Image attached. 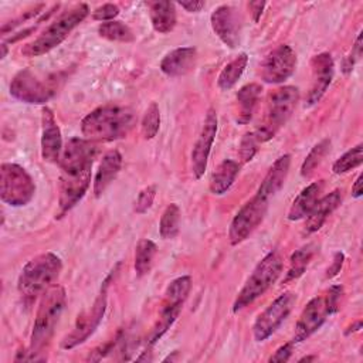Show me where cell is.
Instances as JSON below:
<instances>
[{"label": "cell", "mask_w": 363, "mask_h": 363, "mask_svg": "<svg viewBox=\"0 0 363 363\" xmlns=\"http://www.w3.org/2000/svg\"><path fill=\"white\" fill-rule=\"evenodd\" d=\"M95 156L96 146L88 139L71 138L65 145L60 160L58 217L68 213L85 196Z\"/></svg>", "instance_id": "cell-1"}, {"label": "cell", "mask_w": 363, "mask_h": 363, "mask_svg": "<svg viewBox=\"0 0 363 363\" xmlns=\"http://www.w3.org/2000/svg\"><path fill=\"white\" fill-rule=\"evenodd\" d=\"M136 123L135 112L123 105H104L81 121V132L91 142H111L125 138Z\"/></svg>", "instance_id": "cell-2"}, {"label": "cell", "mask_w": 363, "mask_h": 363, "mask_svg": "<svg viewBox=\"0 0 363 363\" xmlns=\"http://www.w3.org/2000/svg\"><path fill=\"white\" fill-rule=\"evenodd\" d=\"M61 269L62 261L54 252H43L31 258L18 275L17 288L20 295L27 301L43 295L58 279Z\"/></svg>", "instance_id": "cell-3"}, {"label": "cell", "mask_w": 363, "mask_h": 363, "mask_svg": "<svg viewBox=\"0 0 363 363\" xmlns=\"http://www.w3.org/2000/svg\"><path fill=\"white\" fill-rule=\"evenodd\" d=\"M299 101V89L292 85H285L269 92L264 118L254 130L259 143L272 139L278 130L291 118Z\"/></svg>", "instance_id": "cell-4"}, {"label": "cell", "mask_w": 363, "mask_h": 363, "mask_svg": "<svg viewBox=\"0 0 363 363\" xmlns=\"http://www.w3.org/2000/svg\"><path fill=\"white\" fill-rule=\"evenodd\" d=\"M67 302L65 289L60 285L51 286L47 292L43 294L40 306L37 309L35 320L33 325V332L30 337V350L40 352L48 345L55 325L58 323Z\"/></svg>", "instance_id": "cell-5"}, {"label": "cell", "mask_w": 363, "mask_h": 363, "mask_svg": "<svg viewBox=\"0 0 363 363\" xmlns=\"http://www.w3.org/2000/svg\"><path fill=\"white\" fill-rule=\"evenodd\" d=\"M88 13L89 9L85 3L75 4L69 10L64 11L57 20H54L34 41L24 45L21 52L27 57H38L51 51L52 48L60 45L77 26H79L85 20Z\"/></svg>", "instance_id": "cell-6"}, {"label": "cell", "mask_w": 363, "mask_h": 363, "mask_svg": "<svg viewBox=\"0 0 363 363\" xmlns=\"http://www.w3.org/2000/svg\"><path fill=\"white\" fill-rule=\"evenodd\" d=\"M282 272V258L278 251L268 252L254 268L244 286L238 292L234 303L233 312H238L252 303L257 298H259Z\"/></svg>", "instance_id": "cell-7"}, {"label": "cell", "mask_w": 363, "mask_h": 363, "mask_svg": "<svg viewBox=\"0 0 363 363\" xmlns=\"http://www.w3.org/2000/svg\"><path fill=\"white\" fill-rule=\"evenodd\" d=\"M35 193V183L30 173L17 163L0 166V199L11 207L28 204Z\"/></svg>", "instance_id": "cell-8"}, {"label": "cell", "mask_w": 363, "mask_h": 363, "mask_svg": "<svg viewBox=\"0 0 363 363\" xmlns=\"http://www.w3.org/2000/svg\"><path fill=\"white\" fill-rule=\"evenodd\" d=\"M111 278H112V274L102 282L101 291H99L98 296L95 298L94 303L86 311H84L81 315H78L72 330L61 340L62 349H72V347L84 343L99 326V323L105 315V309H106L108 285H109Z\"/></svg>", "instance_id": "cell-9"}, {"label": "cell", "mask_w": 363, "mask_h": 363, "mask_svg": "<svg viewBox=\"0 0 363 363\" xmlns=\"http://www.w3.org/2000/svg\"><path fill=\"white\" fill-rule=\"evenodd\" d=\"M55 94L54 79H41L30 68L18 71L10 82V95L26 104L43 105Z\"/></svg>", "instance_id": "cell-10"}, {"label": "cell", "mask_w": 363, "mask_h": 363, "mask_svg": "<svg viewBox=\"0 0 363 363\" xmlns=\"http://www.w3.org/2000/svg\"><path fill=\"white\" fill-rule=\"evenodd\" d=\"M268 210V200L255 194L248 200L234 216L230 228L228 240L231 245H238L245 241L250 234L262 223Z\"/></svg>", "instance_id": "cell-11"}, {"label": "cell", "mask_w": 363, "mask_h": 363, "mask_svg": "<svg viewBox=\"0 0 363 363\" xmlns=\"http://www.w3.org/2000/svg\"><path fill=\"white\" fill-rule=\"evenodd\" d=\"M295 301V294L285 292L279 295L264 312H261L252 326L254 339L257 342H264L268 339L291 313Z\"/></svg>", "instance_id": "cell-12"}, {"label": "cell", "mask_w": 363, "mask_h": 363, "mask_svg": "<svg viewBox=\"0 0 363 363\" xmlns=\"http://www.w3.org/2000/svg\"><path fill=\"white\" fill-rule=\"evenodd\" d=\"M336 311L330 306L326 294L312 298L299 315V319L295 325L292 342L299 343V342H303L305 339H308Z\"/></svg>", "instance_id": "cell-13"}, {"label": "cell", "mask_w": 363, "mask_h": 363, "mask_svg": "<svg viewBox=\"0 0 363 363\" xmlns=\"http://www.w3.org/2000/svg\"><path fill=\"white\" fill-rule=\"evenodd\" d=\"M295 51L289 45L281 44L265 57L261 65V77L268 84H281L295 72Z\"/></svg>", "instance_id": "cell-14"}, {"label": "cell", "mask_w": 363, "mask_h": 363, "mask_svg": "<svg viewBox=\"0 0 363 363\" xmlns=\"http://www.w3.org/2000/svg\"><path fill=\"white\" fill-rule=\"evenodd\" d=\"M217 125H218L217 112L213 108H210L206 113L203 126L200 129V133L191 150V170L196 179H200L207 169L210 150L217 135Z\"/></svg>", "instance_id": "cell-15"}, {"label": "cell", "mask_w": 363, "mask_h": 363, "mask_svg": "<svg viewBox=\"0 0 363 363\" xmlns=\"http://www.w3.org/2000/svg\"><path fill=\"white\" fill-rule=\"evenodd\" d=\"M311 86L306 94L305 106H313L320 101V98L325 95L328 86L332 82L333 72H335V64L333 58L329 52H320L316 54L311 60Z\"/></svg>", "instance_id": "cell-16"}, {"label": "cell", "mask_w": 363, "mask_h": 363, "mask_svg": "<svg viewBox=\"0 0 363 363\" xmlns=\"http://www.w3.org/2000/svg\"><path fill=\"white\" fill-rule=\"evenodd\" d=\"M211 28L216 35L228 47L235 48L240 44L241 18L233 6H218L210 17Z\"/></svg>", "instance_id": "cell-17"}, {"label": "cell", "mask_w": 363, "mask_h": 363, "mask_svg": "<svg viewBox=\"0 0 363 363\" xmlns=\"http://www.w3.org/2000/svg\"><path fill=\"white\" fill-rule=\"evenodd\" d=\"M62 152L61 130L54 112L44 106L41 109V157L48 163H60Z\"/></svg>", "instance_id": "cell-18"}, {"label": "cell", "mask_w": 363, "mask_h": 363, "mask_svg": "<svg viewBox=\"0 0 363 363\" xmlns=\"http://www.w3.org/2000/svg\"><path fill=\"white\" fill-rule=\"evenodd\" d=\"M197 60L194 47H179L169 51L160 61V71L167 77H182L190 72Z\"/></svg>", "instance_id": "cell-19"}, {"label": "cell", "mask_w": 363, "mask_h": 363, "mask_svg": "<svg viewBox=\"0 0 363 363\" xmlns=\"http://www.w3.org/2000/svg\"><path fill=\"white\" fill-rule=\"evenodd\" d=\"M342 200V191L340 190H333L323 197H320L313 208L309 211L305 220V227H303V234L309 235L315 231H318L326 218L336 210V207L340 204Z\"/></svg>", "instance_id": "cell-20"}, {"label": "cell", "mask_w": 363, "mask_h": 363, "mask_svg": "<svg viewBox=\"0 0 363 363\" xmlns=\"http://www.w3.org/2000/svg\"><path fill=\"white\" fill-rule=\"evenodd\" d=\"M122 167V155L113 149L106 152L101 163L98 166V170L94 177V194L95 197H99L104 194V191L108 189V186L116 179Z\"/></svg>", "instance_id": "cell-21"}, {"label": "cell", "mask_w": 363, "mask_h": 363, "mask_svg": "<svg viewBox=\"0 0 363 363\" xmlns=\"http://www.w3.org/2000/svg\"><path fill=\"white\" fill-rule=\"evenodd\" d=\"M289 166H291V156L289 155L279 156L274 162V164L271 166L268 173L265 174L264 180L261 182L257 194L268 200V197H271L277 191H279L282 189L285 180H286Z\"/></svg>", "instance_id": "cell-22"}, {"label": "cell", "mask_w": 363, "mask_h": 363, "mask_svg": "<svg viewBox=\"0 0 363 363\" xmlns=\"http://www.w3.org/2000/svg\"><path fill=\"white\" fill-rule=\"evenodd\" d=\"M323 186H325V182L318 180L311 183L305 189H302L288 210V216H286L288 220L296 221V220L305 218L309 214V211L313 208L316 201L320 199Z\"/></svg>", "instance_id": "cell-23"}, {"label": "cell", "mask_w": 363, "mask_h": 363, "mask_svg": "<svg viewBox=\"0 0 363 363\" xmlns=\"http://www.w3.org/2000/svg\"><path fill=\"white\" fill-rule=\"evenodd\" d=\"M262 92V86L257 82L247 84L241 86L235 95L237 102V112H235V122L237 123H247L252 118L255 108L258 105L259 96Z\"/></svg>", "instance_id": "cell-24"}, {"label": "cell", "mask_w": 363, "mask_h": 363, "mask_svg": "<svg viewBox=\"0 0 363 363\" xmlns=\"http://www.w3.org/2000/svg\"><path fill=\"white\" fill-rule=\"evenodd\" d=\"M149 17L155 31L160 34L170 33L176 26V7L173 1H150L147 3Z\"/></svg>", "instance_id": "cell-25"}, {"label": "cell", "mask_w": 363, "mask_h": 363, "mask_svg": "<svg viewBox=\"0 0 363 363\" xmlns=\"http://www.w3.org/2000/svg\"><path fill=\"white\" fill-rule=\"evenodd\" d=\"M238 173H240L238 162L231 159L223 160L210 177V186H208L210 191L216 196L224 194L233 186Z\"/></svg>", "instance_id": "cell-26"}, {"label": "cell", "mask_w": 363, "mask_h": 363, "mask_svg": "<svg viewBox=\"0 0 363 363\" xmlns=\"http://www.w3.org/2000/svg\"><path fill=\"white\" fill-rule=\"evenodd\" d=\"M191 289V278L189 275L173 279L166 291L162 301V308H182Z\"/></svg>", "instance_id": "cell-27"}, {"label": "cell", "mask_w": 363, "mask_h": 363, "mask_svg": "<svg viewBox=\"0 0 363 363\" xmlns=\"http://www.w3.org/2000/svg\"><path fill=\"white\" fill-rule=\"evenodd\" d=\"M247 64H248V55L245 52H240L234 60H231L227 65H224V68L221 69L217 78L218 88L221 91L231 89L237 84V81L241 78L242 72L247 68Z\"/></svg>", "instance_id": "cell-28"}, {"label": "cell", "mask_w": 363, "mask_h": 363, "mask_svg": "<svg viewBox=\"0 0 363 363\" xmlns=\"http://www.w3.org/2000/svg\"><path fill=\"white\" fill-rule=\"evenodd\" d=\"M315 254V245L313 244H308L301 247L299 250H296L291 258H289V267L285 275V282H291L298 279L306 269L308 264L311 262L312 257Z\"/></svg>", "instance_id": "cell-29"}, {"label": "cell", "mask_w": 363, "mask_h": 363, "mask_svg": "<svg viewBox=\"0 0 363 363\" xmlns=\"http://www.w3.org/2000/svg\"><path fill=\"white\" fill-rule=\"evenodd\" d=\"M156 251H157V247L152 240L143 238L138 242L135 248V271L138 277H143L149 274Z\"/></svg>", "instance_id": "cell-30"}, {"label": "cell", "mask_w": 363, "mask_h": 363, "mask_svg": "<svg viewBox=\"0 0 363 363\" xmlns=\"http://www.w3.org/2000/svg\"><path fill=\"white\" fill-rule=\"evenodd\" d=\"M98 34L102 38H106L109 41H119V43H132L135 40L133 31L122 21L112 20L99 24Z\"/></svg>", "instance_id": "cell-31"}, {"label": "cell", "mask_w": 363, "mask_h": 363, "mask_svg": "<svg viewBox=\"0 0 363 363\" xmlns=\"http://www.w3.org/2000/svg\"><path fill=\"white\" fill-rule=\"evenodd\" d=\"M179 224H180V208L176 203H170L159 221V233L160 237L164 240H172L179 234Z\"/></svg>", "instance_id": "cell-32"}, {"label": "cell", "mask_w": 363, "mask_h": 363, "mask_svg": "<svg viewBox=\"0 0 363 363\" xmlns=\"http://www.w3.org/2000/svg\"><path fill=\"white\" fill-rule=\"evenodd\" d=\"M180 311H182V308H162L160 309V315L147 336V346H152L153 343H156L169 330V328L177 319Z\"/></svg>", "instance_id": "cell-33"}, {"label": "cell", "mask_w": 363, "mask_h": 363, "mask_svg": "<svg viewBox=\"0 0 363 363\" xmlns=\"http://www.w3.org/2000/svg\"><path fill=\"white\" fill-rule=\"evenodd\" d=\"M330 149V140L329 139H323L319 143H316L311 152L308 153V156L305 157V160L301 164V174L303 177H308L313 173V170L320 164V162L323 160V157L326 156V153Z\"/></svg>", "instance_id": "cell-34"}, {"label": "cell", "mask_w": 363, "mask_h": 363, "mask_svg": "<svg viewBox=\"0 0 363 363\" xmlns=\"http://www.w3.org/2000/svg\"><path fill=\"white\" fill-rule=\"evenodd\" d=\"M363 162V145H357L343 153L332 166L335 174H343L360 166Z\"/></svg>", "instance_id": "cell-35"}, {"label": "cell", "mask_w": 363, "mask_h": 363, "mask_svg": "<svg viewBox=\"0 0 363 363\" xmlns=\"http://www.w3.org/2000/svg\"><path fill=\"white\" fill-rule=\"evenodd\" d=\"M159 126H160V111L156 102H152L147 109L143 113L142 122H140V132L142 136L145 139H153L157 132H159Z\"/></svg>", "instance_id": "cell-36"}, {"label": "cell", "mask_w": 363, "mask_h": 363, "mask_svg": "<svg viewBox=\"0 0 363 363\" xmlns=\"http://www.w3.org/2000/svg\"><path fill=\"white\" fill-rule=\"evenodd\" d=\"M258 145H259V140L257 139L254 132H248L242 136L240 142V157L244 163L252 160V157L258 150Z\"/></svg>", "instance_id": "cell-37"}, {"label": "cell", "mask_w": 363, "mask_h": 363, "mask_svg": "<svg viewBox=\"0 0 363 363\" xmlns=\"http://www.w3.org/2000/svg\"><path fill=\"white\" fill-rule=\"evenodd\" d=\"M156 191H157V187L155 184L146 186L145 189L140 190V193L138 194V199L135 201V211L138 214H143L152 207L153 200L156 197Z\"/></svg>", "instance_id": "cell-38"}, {"label": "cell", "mask_w": 363, "mask_h": 363, "mask_svg": "<svg viewBox=\"0 0 363 363\" xmlns=\"http://www.w3.org/2000/svg\"><path fill=\"white\" fill-rule=\"evenodd\" d=\"M118 14H119V7L116 4H112V3L102 4V6L96 7L92 11L94 20H98V21H102V23L112 21Z\"/></svg>", "instance_id": "cell-39"}, {"label": "cell", "mask_w": 363, "mask_h": 363, "mask_svg": "<svg viewBox=\"0 0 363 363\" xmlns=\"http://www.w3.org/2000/svg\"><path fill=\"white\" fill-rule=\"evenodd\" d=\"M360 55H362V33H359V35H357V38H356V41H354V44H353V48H352L350 54H349V55L345 58V61H343L342 69H343L345 74L352 72V69H353L354 64L359 61Z\"/></svg>", "instance_id": "cell-40"}, {"label": "cell", "mask_w": 363, "mask_h": 363, "mask_svg": "<svg viewBox=\"0 0 363 363\" xmlns=\"http://www.w3.org/2000/svg\"><path fill=\"white\" fill-rule=\"evenodd\" d=\"M294 345H295V343L291 340V342H288V343L279 346V347L274 352V354L269 356L268 362H288L289 357H291V354H292Z\"/></svg>", "instance_id": "cell-41"}, {"label": "cell", "mask_w": 363, "mask_h": 363, "mask_svg": "<svg viewBox=\"0 0 363 363\" xmlns=\"http://www.w3.org/2000/svg\"><path fill=\"white\" fill-rule=\"evenodd\" d=\"M343 261H345V255L343 252L337 251L335 252L333 255V261H332V265L326 269V278H333L335 275H337L342 269V265H343Z\"/></svg>", "instance_id": "cell-42"}, {"label": "cell", "mask_w": 363, "mask_h": 363, "mask_svg": "<svg viewBox=\"0 0 363 363\" xmlns=\"http://www.w3.org/2000/svg\"><path fill=\"white\" fill-rule=\"evenodd\" d=\"M186 11L189 13H197L204 7V1H199V0H189V1H180L179 3Z\"/></svg>", "instance_id": "cell-43"}, {"label": "cell", "mask_w": 363, "mask_h": 363, "mask_svg": "<svg viewBox=\"0 0 363 363\" xmlns=\"http://www.w3.org/2000/svg\"><path fill=\"white\" fill-rule=\"evenodd\" d=\"M248 7H250V10H251V14H252L254 21L257 23V21L259 20L261 14H262V10H264V7H265V1H251V3L248 4Z\"/></svg>", "instance_id": "cell-44"}, {"label": "cell", "mask_w": 363, "mask_h": 363, "mask_svg": "<svg viewBox=\"0 0 363 363\" xmlns=\"http://www.w3.org/2000/svg\"><path fill=\"white\" fill-rule=\"evenodd\" d=\"M362 194H363V174L360 173L352 187V197L359 199V197H362Z\"/></svg>", "instance_id": "cell-45"}, {"label": "cell", "mask_w": 363, "mask_h": 363, "mask_svg": "<svg viewBox=\"0 0 363 363\" xmlns=\"http://www.w3.org/2000/svg\"><path fill=\"white\" fill-rule=\"evenodd\" d=\"M136 360L138 362H150V360H153V356H152V352H150V346L140 356H138Z\"/></svg>", "instance_id": "cell-46"}, {"label": "cell", "mask_w": 363, "mask_h": 363, "mask_svg": "<svg viewBox=\"0 0 363 363\" xmlns=\"http://www.w3.org/2000/svg\"><path fill=\"white\" fill-rule=\"evenodd\" d=\"M1 54H0V58L3 60L6 55H7V44L6 43H1Z\"/></svg>", "instance_id": "cell-47"}, {"label": "cell", "mask_w": 363, "mask_h": 363, "mask_svg": "<svg viewBox=\"0 0 363 363\" xmlns=\"http://www.w3.org/2000/svg\"><path fill=\"white\" fill-rule=\"evenodd\" d=\"M176 354H177V352H173V354H172V356L169 354L167 357H164V359H163V362H169V360H170V362H173V360L176 359Z\"/></svg>", "instance_id": "cell-48"}, {"label": "cell", "mask_w": 363, "mask_h": 363, "mask_svg": "<svg viewBox=\"0 0 363 363\" xmlns=\"http://www.w3.org/2000/svg\"><path fill=\"white\" fill-rule=\"evenodd\" d=\"M311 360H316V356H305L299 359V362H311Z\"/></svg>", "instance_id": "cell-49"}]
</instances>
